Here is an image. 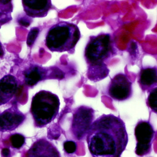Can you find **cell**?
I'll list each match as a JSON object with an SVG mask.
<instances>
[{
	"mask_svg": "<svg viewBox=\"0 0 157 157\" xmlns=\"http://www.w3.org/2000/svg\"><path fill=\"white\" fill-rule=\"evenodd\" d=\"M93 157H121L128 145L125 123L119 116L103 114L94 121L87 134Z\"/></svg>",
	"mask_w": 157,
	"mask_h": 157,
	"instance_id": "obj_1",
	"label": "cell"
},
{
	"mask_svg": "<svg viewBox=\"0 0 157 157\" xmlns=\"http://www.w3.org/2000/svg\"><path fill=\"white\" fill-rule=\"evenodd\" d=\"M81 33L77 25L66 21L54 25L48 31L45 45L52 52H74Z\"/></svg>",
	"mask_w": 157,
	"mask_h": 157,
	"instance_id": "obj_2",
	"label": "cell"
},
{
	"mask_svg": "<svg viewBox=\"0 0 157 157\" xmlns=\"http://www.w3.org/2000/svg\"><path fill=\"white\" fill-rule=\"evenodd\" d=\"M59 106L60 101L55 94L45 90L37 93L32 98L30 108L35 127L44 128L54 121Z\"/></svg>",
	"mask_w": 157,
	"mask_h": 157,
	"instance_id": "obj_3",
	"label": "cell"
},
{
	"mask_svg": "<svg viewBox=\"0 0 157 157\" xmlns=\"http://www.w3.org/2000/svg\"><path fill=\"white\" fill-rule=\"evenodd\" d=\"M114 50L109 34L91 36L85 49L86 62L88 65L103 63L114 54Z\"/></svg>",
	"mask_w": 157,
	"mask_h": 157,
	"instance_id": "obj_4",
	"label": "cell"
},
{
	"mask_svg": "<svg viewBox=\"0 0 157 157\" xmlns=\"http://www.w3.org/2000/svg\"><path fill=\"white\" fill-rule=\"evenodd\" d=\"M71 131L73 136L77 141H82L95 118V111L92 108L81 105L74 109Z\"/></svg>",
	"mask_w": 157,
	"mask_h": 157,
	"instance_id": "obj_5",
	"label": "cell"
},
{
	"mask_svg": "<svg viewBox=\"0 0 157 157\" xmlns=\"http://www.w3.org/2000/svg\"><path fill=\"white\" fill-rule=\"evenodd\" d=\"M155 131L149 121L140 120L135 128L136 141L135 153L140 157L150 154L155 137Z\"/></svg>",
	"mask_w": 157,
	"mask_h": 157,
	"instance_id": "obj_6",
	"label": "cell"
},
{
	"mask_svg": "<svg viewBox=\"0 0 157 157\" xmlns=\"http://www.w3.org/2000/svg\"><path fill=\"white\" fill-rule=\"evenodd\" d=\"M107 92L113 100L124 101L130 99L132 95V83L126 75L117 74L111 79Z\"/></svg>",
	"mask_w": 157,
	"mask_h": 157,
	"instance_id": "obj_7",
	"label": "cell"
},
{
	"mask_svg": "<svg viewBox=\"0 0 157 157\" xmlns=\"http://www.w3.org/2000/svg\"><path fill=\"white\" fill-rule=\"evenodd\" d=\"M26 119V115L19 110L15 103L0 113V132L15 130L23 123Z\"/></svg>",
	"mask_w": 157,
	"mask_h": 157,
	"instance_id": "obj_8",
	"label": "cell"
},
{
	"mask_svg": "<svg viewBox=\"0 0 157 157\" xmlns=\"http://www.w3.org/2000/svg\"><path fill=\"white\" fill-rule=\"evenodd\" d=\"M24 157H60V154L52 143L41 138L34 143Z\"/></svg>",
	"mask_w": 157,
	"mask_h": 157,
	"instance_id": "obj_9",
	"label": "cell"
},
{
	"mask_svg": "<svg viewBox=\"0 0 157 157\" xmlns=\"http://www.w3.org/2000/svg\"><path fill=\"white\" fill-rule=\"evenodd\" d=\"M22 4L27 15L32 17H44L52 6L49 0H23Z\"/></svg>",
	"mask_w": 157,
	"mask_h": 157,
	"instance_id": "obj_10",
	"label": "cell"
},
{
	"mask_svg": "<svg viewBox=\"0 0 157 157\" xmlns=\"http://www.w3.org/2000/svg\"><path fill=\"white\" fill-rule=\"evenodd\" d=\"M18 87L16 78L7 75L0 80V106L7 103L14 96Z\"/></svg>",
	"mask_w": 157,
	"mask_h": 157,
	"instance_id": "obj_11",
	"label": "cell"
},
{
	"mask_svg": "<svg viewBox=\"0 0 157 157\" xmlns=\"http://www.w3.org/2000/svg\"><path fill=\"white\" fill-rule=\"evenodd\" d=\"M157 67L143 68L139 74V85L143 91H150L157 85Z\"/></svg>",
	"mask_w": 157,
	"mask_h": 157,
	"instance_id": "obj_12",
	"label": "cell"
},
{
	"mask_svg": "<svg viewBox=\"0 0 157 157\" xmlns=\"http://www.w3.org/2000/svg\"><path fill=\"white\" fill-rule=\"evenodd\" d=\"M48 71L37 66L31 67L24 72L25 82L27 86L32 87L47 76Z\"/></svg>",
	"mask_w": 157,
	"mask_h": 157,
	"instance_id": "obj_13",
	"label": "cell"
},
{
	"mask_svg": "<svg viewBox=\"0 0 157 157\" xmlns=\"http://www.w3.org/2000/svg\"><path fill=\"white\" fill-rule=\"evenodd\" d=\"M87 77L91 81L97 82L108 76L109 70L107 65L103 63L88 65Z\"/></svg>",
	"mask_w": 157,
	"mask_h": 157,
	"instance_id": "obj_14",
	"label": "cell"
},
{
	"mask_svg": "<svg viewBox=\"0 0 157 157\" xmlns=\"http://www.w3.org/2000/svg\"><path fill=\"white\" fill-rule=\"evenodd\" d=\"M10 141L12 148L20 149L25 144L26 138L23 135L17 133L10 136Z\"/></svg>",
	"mask_w": 157,
	"mask_h": 157,
	"instance_id": "obj_15",
	"label": "cell"
},
{
	"mask_svg": "<svg viewBox=\"0 0 157 157\" xmlns=\"http://www.w3.org/2000/svg\"><path fill=\"white\" fill-rule=\"evenodd\" d=\"M157 87L154 88L149 91V95L147 98V103L148 107L151 111L157 113Z\"/></svg>",
	"mask_w": 157,
	"mask_h": 157,
	"instance_id": "obj_16",
	"label": "cell"
},
{
	"mask_svg": "<svg viewBox=\"0 0 157 157\" xmlns=\"http://www.w3.org/2000/svg\"><path fill=\"white\" fill-rule=\"evenodd\" d=\"M39 33V29L37 28H33L30 31L27 38V44L29 46H31L34 44Z\"/></svg>",
	"mask_w": 157,
	"mask_h": 157,
	"instance_id": "obj_17",
	"label": "cell"
},
{
	"mask_svg": "<svg viewBox=\"0 0 157 157\" xmlns=\"http://www.w3.org/2000/svg\"><path fill=\"white\" fill-rule=\"evenodd\" d=\"M63 148L65 151L68 154H72L76 152L77 144L73 141H66L64 142Z\"/></svg>",
	"mask_w": 157,
	"mask_h": 157,
	"instance_id": "obj_18",
	"label": "cell"
},
{
	"mask_svg": "<svg viewBox=\"0 0 157 157\" xmlns=\"http://www.w3.org/2000/svg\"><path fill=\"white\" fill-rule=\"evenodd\" d=\"M48 77L52 78L61 80L65 78V74L59 68L54 67L51 71V74H49Z\"/></svg>",
	"mask_w": 157,
	"mask_h": 157,
	"instance_id": "obj_19",
	"label": "cell"
},
{
	"mask_svg": "<svg viewBox=\"0 0 157 157\" xmlns=\"http://www.w3.org/2000/svg\"><path fill=\"white\" fill-rule=\"evenodd\" d=\"M129 49V52L131 55L133 56V57H136V55H137V54L138 53V51H137L136 50H138V48L136 42L134 41L132 42Z\"/></svg>",
	"mask_w": 157,
	"mask_h": 157,
	"instance_id": "obj_20",
	"label": "cell"
},
{
	"mask_svg": "<svg viewBox=\"0 0 157 157\" xmlns=\"http://www.w3.org/2000/svg\"><path fill=\"white\" fill-rule=\"evenodd\" d=\"M2 157H11V151L9 148H3L1 151Z\"/></svg>",
	"mask_w": 157,
	"mask_h": 157,
	"instance_id": "obj_21",
	"label": "cell"
},
{
	"mask_svg": "<svg viewBox=\"0 0 157 157\" xmlns=\"http://www.w3.org/2000/svg\"><path fill=\"white\" fill-rule=\"evenodd\" d=\"M19 23L22 25V26H24V27H28L29 26L30 22L28 21L25 19V18H22L20 19L19 21Z\"/></svg>",
	"mask_w": 157,
	"mask_h": 157,
	"instance_id": "obj_22",
	"label": "cell"
},
{
	"mask_svg": "<svg viewBox=\"0 0 157 157\" xmlns=\"http://www.w3.org/2000/svg\"><path fill=\"white\" fill-rule=\"evenodd\" d=\"M4 55V50L1 42L0 41V58H2Z\"/></svg>",
	"mask_w": 157,
	"mask_h": 157,
	"instance_id": "obj_23",
	"label": "cell"
}]
</instances>
